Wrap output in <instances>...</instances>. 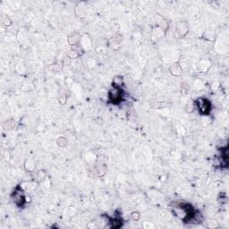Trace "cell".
I'll return each instance as SVG.
<instances>
[{"mask_svg": "<svg viewBox=\"0 0 229 229\" xmlns=\"http://www.w3.org/2000/svg\"><path fill=\"white\" fill-rule=\"evenodd\" d=\"M193 105L196 107L199 113L203 116L209 115L211 109H212V105L210 101L206 98H198L196 100L193 101Z\"/></svg>", "mask_w": 229, "mask_h": 229, "instance_id": "cell-1", "label": "cell"}, {"mask_svg": "<svg viewBox=\"0 0 229 229\" xmlns=\"http://www.w3.org/2000/svg\"><path fill=\"white\" fill-rule=\"evenodd\" d=\"M123 97H124V90L122 87L113 85L112 89L109 92V102L114 105H118L123 101Z\"/></svg>", "mask_w": 229, "mask_h": 229, "instance_id": "cell-2", "label": "cell"}, {"mask_svg": "<svg viewBox=\"0 0 229 229\" xmlns=\"http://www.w3.org/2000/svg\"><path fill=\"white\" fill-rule=\"evenodd\" d=\"M189 32V25L186 22H180L177 23L175 28V34L178 37H185Z\"/></svg>", "mask_w": 229, "mask_h": 229, "instance_id": "cell-3", "label": "cell"}, {"mask_svg": "<svg viewBox=\"0 0 229 229\" xmlns=\"http://www.w3.org/2000/svg\"><path fill=\"white\" fill-rule=\"evenodd\" d=\"M83 49H81L79 50V45H76V46H72V48H70V50L68 51V55L70 58H77L79 56H81L83 54Z\"/></svg>", "mask_w": 229, "mask_h": 229, "instance_id": "cell-4", "label": "cell"}, {"mask_svg": "<svg viewBox=\"0 0 229 229\" xmlns=\"http://www.w3.org/2000/svg\"><path fill=\"white\" fill-rule=\"evenodd\" d=\"M111 228H119L123 226V219L119 217H115L113 218H109Z\"/></svg>", "mask_w": 229, "mask_h": 229, "instance_id": "cell-5", "label": "cell"}, {"mask_svg": "<svg viewBox=\"0 0 229 229\" xmlns=\"http://www.w3.org/2000/svg\"><path fill=\"white\" fill-rule=\"evenodd\" d=\"M169 71L171 74H173L174 76H180L182 74V67L178 63H175L174 65L170 66Z\"/></svg>", "mask_w": 229, "mask_h": 229, "instance_id": "cell-6", "label": "cell"}, {"mask_svg": "<svg viewBox=\"0 0 229 229\" xmlns=\"http://www.w3.org/2000/svg\"><path fill=\"white\" fill-rule=\"evenodd\" d=\"M81 40H82V37L80 36V34L79 33H74V34L69 36L68 42L72 46H76V45H79V43L81 42Z\"/></svg>", "mask_w": 229, "mask_h": 229, "instance_id": "cell-7", "label": "cell"}, {"mask_svg": "<svg viewBox=\"0 0 229 229\" xmlns=\"http://www.w3.org/2000/svg\"><path fill=\"white\" fill-rule=\"evenodd\" d=\"M3 126H4L5 130H6V131H11V130H13V129L14 128V126H15V121L13 120V119L6 121V122L4 123Z\"/></svg>", "mask_w": 229, "mask_h": 229, "instance_id": "cell-8", "label": "cell"}, {"mask_svg": "<svg viewBox=\"0 0 229 229\" xmlns=\"http://www.w3.org/2000/svg\"><path fill=\"white\" fill-rule=\"evenodd\" d=\"M0 21H1V24H2V25L6 26V27L10 26L12 24L11 19H10L7 15H6V14H2V15H1Z\"/></svg>", "mask_w": 229, "mask_h": 229, "instance_id": "cell-9", "label": "cell"}, {"mask_svg": "<svg viewBox=\"0 0 229 229\" xmlns=\"http://www.w3.org/2000/svg\"><path fill=\"white\" fill-rule=\"evenodd\" d=\"M207 227H209V228H217L219 226H218V223L216 220L210 219L208 222H207Z\"/></svg>", "mask_w": 229, "mask_h": 229, "instance_id": "cell-10", "label": "cell"}, {"mask_svg": "<svg viewBox=\"0 0 229 229\" xmlns=\"http://www.w3.org/2000/svg\"><path fill=\"white\" fill-rule=\"evenodd\" d=\"M123 81H124V80H123V77H121V76L116 77V79L114 80V82H113V84H112V85L122 87V85H123Z\"/></svg>", "mask_w": 229, "mask_h": 229, "instance_id": "cell-11", "label": "cell"}, {"mask_svg": "<svg viewBox=\"0 0 229 229\" xmlns=\"http://www.w3.org/2000/svg\"><path fill=\"white\" fill-rule=\"evenodd\" d=\"M46 176V172L44 170H40L38 173H37V179L40 182V181H43L44 178Z\"/></svg>", "mask_w": 229, "mask_h": 229, "instance_id": "cell-12", "label": "cell"}, {"mask_svg": "<svg viewBox=\"0 0 229 229\" xmlns=\"http://www.w3.org/2000/svg\"><path fill=\"white\" fill-rule=\"evenodd\" d=\"M56 142H57V144L60 146V147H65L66 145V143H67V142H66V139L65 138V137H60V138H58L57 139V141H56Z\"/></svg>", "mask_w": 229, "mask_h": 229, "instance_id": "cell-13", "label": "cell"}, {"mask_svg": "<svg viewBox=\"0 0 229 229\" xmlns=\"http://www.w3.org/2000/svg\"><path fill=\"white\" fill-rule=\"evenodd\" d=\"M131 217L134 221H138L141 218V214L138 211H133L131 214Z\"/></svg>", "mask_w": 229, "mask_h": 229, "instance_id": "cell-14", "label": "cell"}]
</instances>
